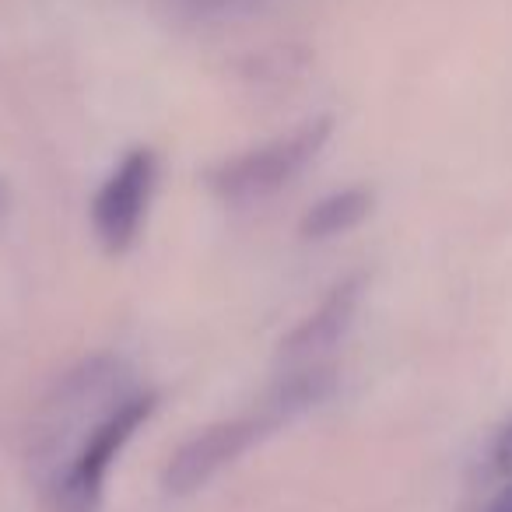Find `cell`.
Returning a JSON list of instances; mask_svg holds the SVG:
<instances>
[{
  "label": "cell",
  "mask_w": 512,
  "mask_h": 512,
  "mask_svg": "<svg viewBox=\"0 0 512 512\" xmlns=\"http://www.w3.org/2000/svg\"><path fill=\"white\" fill-rule=\"evenodd\" d=\"M158 183V158L151 148H134L116 162L92 200V232L109 256H123L141 235L151 193Z\"/></svg>",
  "instance_id": "obj_3"
},
{
  "label": "cell",
  "mask_w": 512,
  "mask_h": 512,
  "mask_svg": "<svg viewBox=\"0 0 512 512\" xmlns=\"http://www.w3.org/2000/svg\"><path fill=\"white\" fill-rule=\"evenodd\" d=\"M271 421L260 418H228L214 421V425L200 428L197 435L183 442L176 453L169 456L162 470V488L169 495H193L204 484H211L225 467H232L249 446L264 439L271 432Z\"/></svg>",
  "instance_id": "obj_4"
},
{
  "label": "cell",
  "mask_w": 512,
  "mask_h": 512,
  "mask_svg": "<svg viewBox=\"0 0 512 512\" xmlns=\"http://www.w3.org/2000/svg\"><path fill=\"white\" fill-rule=\"evenodd\" d=\"M491 467L502 477H512V421L491 442Z\"/></svg>",
  "instance_id": "obj_8"
},
{
  "label": "cell",
  "mask_w": 512,
  "mask_h": 512,
  "mask_svg": "<svg viewBox=\"0 0 512 512\" xmlns=\"http://www.w3.org/2000/svg\"><path fill=\"white\" fill-rule=\"evenodd\" d=\"M372 214V190L365 186H348V190H337L320 197L299 221V235L309 242L337 239V235L358 228Z\"/></svg>",
  "instance_id": "obj_7"
},
{
  "label": "cell",
  "mask_w": 512,
  "mask_h": 512,
  "mask_svg": "<svg viewBox=\"0 0 512 512\" xmlns=\"http://www.w3.org/2000/svg\"><path fill=\"white\" fill-rule=\"evenodd\" d=\"M330 130H334L330 120L320 116V120L295 127L292 134L274 137V141L242 151L235 158H225L218 169H211L207 186L228 207L260 204V200L281 193L292 179H299L313 165V158L330 141Z\"/></svg>",
  "instance_id": "obj_2"
},
{
  "label": "cell",
  "mask_w": 512,
  "mask_h": 512,
  "mask_svg": "<svg viewBox=\"0 0 512 512\" xmlns=\"http://www.w3.org/2000/svg\"><path fill=\"white\" fill-rule=\"evenodd\" d=\"M337 365L334 362H302L292 365L285 376L274 383L271 397H267L264 418L271 425H281V421H292L299 414L320 407L323 400L334 397L337 390Z\"/></svg>",
  "instance_id": "obj_6"
},
{
  "label": "cell",
  "mask_w": 512,
  "mask_h": 512,
  "mask_svg": "<svg viewBox=\"0 0 512 512\" xmlns=\"http://www.w3.org/2000/svg\"><path fill=\"white\" fill-rule=\"evenodd\" d=\"M481 512H512V477H509V484H505V488L498 491V495L491 498Z\"/></svg>",
  "instance_id": "obj_9"
},
{
  "label": "cell",
  "mask_w": 512,
  "mask_h": 512,
  "mask_svg": "<svg viewBox=\"0 0 512 512\" xmlns=\"http://www.w3.org/2000/svg\"><path fill=\"white\" fill-rule=\"evenodd\" d=\"M155 393H127L109 414H102L78 439L71 460L46 477L43 509L46 512H99L106 477L116 456L127 449L137 428L155 414Z\"/></svg>",
  "instance_id": "obj_1"
},
{
  "label": "cell",
  "mask_w": 512,
  "mask_h": 512,
  "mask_svg": "<svg viewBox=\"0 0 512 512\" xmlns=\"http://www.w3.org/2000/svg\"><path fill=\"white\" fill-rule=\"evenodd\" d=\"M365 299V274H351V278L337 281L313 313H306L281 341V355L288 365L302 362H327V355L348 337L355 327L358 306Z\"/></svg>",
  "instance_id": "obj_5"
}]
</instances>
